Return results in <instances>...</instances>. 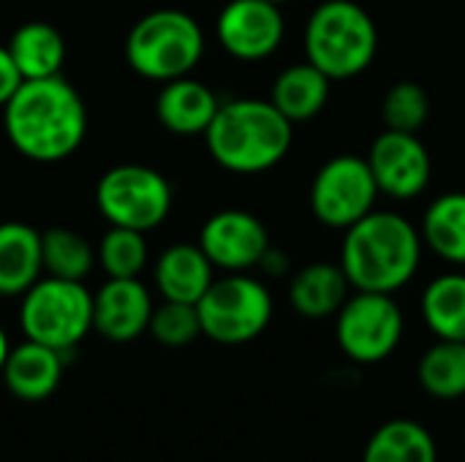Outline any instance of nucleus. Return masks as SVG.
Instances as JSON below:
<instances>
[{"instance_id": "nucleus-7", "label": "nucleus", "mask_w": 465, "mask_h": 462, "mask_svg": "<svg viewBox=\"0 0 465 462\" xmlns=\"http://www.w3.org/2000/svg\"><path fill=\"white\" fill-rule=\"evenodd\" d=\"M202 335L218 346H245L272 321L275 302L264 280L251 272H223L196 302Z\"/></svg>"}, {"instance_id": "nucleus-17", "label": "nucleus", "mask_w": 465, "mask_h": 462, "mask_svg": "<svg viewBox=\"0 0 465 462\" xmlns=\"http://www.w3.org/2000/svg\"><path fill=\"white\" fill-rule=\"evenodd\" d=\"M153 280L161 300L196 305L215 280V267L199 242H174L158 253L153 264Z\"/></svg>"}, {"instance_id": "nucleus-27", "label": "nucleus", "mask_w": 465, "mask_h": 462, "mask_svg": "<svg viewBox=\"0 0 465 462\" xmlns=\"http://www.w3.org/2000/svg\"><path fill=\"white\" fill-rule=\"evenodd\" d=\"M95 261L106 278H139L150 261L147 234L109 226L95 245Z\"/></svg>"}, {"instance_id": "nucleus-25", "label": "nucleus", "mask_w": 465, "mask_h": 462, "mask_svg": "<svg viewBox=\"0 0 465 462\" xmlns=\"http://www.w3.org/2000/svg\"><path fill=\"white\" fill-rule=\"evenodd\" d=\"M417 384L433 400L465 398V340H436L417 362Z\"/></svg>"}, {"instance_id": "nucleus-22", "label": "nucleus", "mask_w": 465, "mask_h": 462, "mask_svg": "<svg viewBox=\"0 0 465 462\" xmlns=\"http://www.w3.org/2000/svg\"><path fill=\"white\" fill-rule=\"evenodd\" d=\"M420 234L441 261L465 267V191L436 196L422 215Z\"/></svg>"}, {"instance_id": "nucleus-23", "label": "nucleus", "mask_w": 465, "mask_h": 462, "mask_svg": "<svg viewBox=\"0 0 465 462\" xmlns=\"http://www.w3.org/2000/svg\"><path fill=\"white\" fill-rule=\"evenodd\" d=\"M362 462H439V447L422 422L390 419L368 438Z\"/></svg>"}, {"instance_id": "nucleus-26", "label": "nucleus", "mask_w": 465, "mask_h": 462, "mask_svg": "<svg viewBox=\"0 0 465 462\" xmlns=\"http://www.w3.org/2000/svg\"><path fill=\"white\" fill-rule=\"evenodd\" d=\"M41 256H44V275L63 278V280H87V275L98 267L95 245L65 226H52L41 231Z\"/></svg>"}, {"instance_id": "nucleus-6", "label": "nucleus", "mask_w": 465, "mask_h": 462, "mask_svg": "<svg viewBox=\"0 0 465 462\" xmlns=\"http://www.w3.org/2000/svg\"><path fill=\"white\" fill-rule=\"evenodd\" d=\"M19 300V329L27 340L71 354L93 332V291L82 280L41 275Z\"/></svg>"}, {"instance_id": "nucleus-28", "label": "nucleus", "mask_w": 465, "mask_h": 462, "mask_svg": "<svg viewBox=\"0 0 465 462\" xmlns=\"http://www.w3.org/2000/svg\"><path fill=\"white\" fill-rule=\"evenodd\" d=\"M381 120L390 131L420 133L430 120V95L420 82H395L381 98Z\"/></svg>"}, {"instance_id": "nucleus-24", "label": "nucleus", "mask_w": 465, "mask_h": 462, "mask_svg": "<svg viewBox=\"0 0 465 462\" xmlns=\"http://www.w3.org/2000/svg\"><path fill=\"white\" fill-rule=\"evenodd\" d=\"M420 313L436 340H465V272L436 275L422 291Z\"/></svg>"}, {"instance_id": "nucleus-16", "label": "nucleus", "mask_w": 465, "mask_h": 462, "mask_svg": "<svg viewBox=\"0 0 465 462\" xmlns=\"http://www.w3.org/2000/svg\"><path fill=\"white\" fill-rule=\"evenodd\" d=\"M63 370H65V354L25 338L19 346H11L0 378L16 400L38 403L57 392L63 381Z\"/></svg>"}, {"instance_id": "nucleus-15", "label": "nucleus", "mask_w": 465, "mask_h": 462, "mask_svg": "<svg viewBox=\"0 0 465 462\" xmlns=\"http://www.w3.org/2000/svg\"><path fill=\"white\" fill-rule=\"evenodd\" d=\"M218 106L221 98L215 90L188 74L161 84L155 98V117L174 136H204Z\"/></svg>"}, {"instance_id": "nucleus-9", "label": "nucleus", "mask_w": 465, "mask_h": 462, "mask_svg": "<svg viewBox=\"0 0 465 462\" xmlns=\"http://www.w3.org/2000/svg\"><path fill=\"white\" fill-rule=\"evenodd\" d=\"M406 332V316L395 294L354 291L335 313V340L354 365H379L390 359Z\"/></svg>"}, {"instance_id": "nucleus-3", "label": "nucleus", "mask_w": 465, "mask_h": 462, "mask_svg": "<svg viewBox=\"0 0 465 462\" xmlns=\"http://www.w3.org/2000/svg\"><path fill=\"white\" fill-rule=\"evenodd\" d=\"M294 125L272 106L270 98L221 101L204 144L210 158L232 174H264L292 150Z\"/></svg>"}, {"instance_id": "nucleus-29", "label": "nucleus", "mask_w": 465, "mask_h": 462, "mask_svg": "<svg viewBox=\"0 0 465 462\" xmlns=\"http://www.w3.org/2000/svg\"><path fill=\"white\" fill-rule=\"evenodd\" d=\"M147 332L163 349H185V346H191L196 338H202V324H199L196 305L163 300L161 305L153 308Z\"/></svg>"}, {"instance_id": "nucleus-14", "label": "nucleus", "mask_w": 465, "mask_h": 462, "mask_svg": "<svg viewBox=\"0 0 465 462\" xmlns=\"http://www.w3.org/2000/svg\"><path fill=\"white\" fill-rule=\"evenodd\" d=\"M153 308V294L139 278H106L93 294V332L109 343H131L147 332Z\"/></svg>"}, {"instance_id": "nucleus-4", "label": "nucleus", "mask_w": 465, "mask_h": 462, "mask_svg": "<svg viewBox=\"0 0 465 462\" xmlns=\"http://www.w3.org/2000/svg\"><path fill=\"white\" fill-rule=\"evenodd\" d=\"M305 60L332 82L365 74L379 54V27L357 0H322L302 30Z\"/></svg>"}, {"instance_id": "nucleus-18", "label": "nucleus", "mask_w": 465, "mask_h": 462, "mask_svg": "<svg viewBox=\"0 0 465 462\" xmlns=\"http://www.w3.org/2000/svg\"><path fill=\"white\" fill-rule=\"evenodd\" d=\"M351 294V283L341 264L332 261H313L297 270L289 280V305L297 316L322 321L335 319L343 302Z\"/></svg>"}, {"instance_id": "nucleus-21", "label": "nucleus", "mask_w": 465, "mask_h": 462, "mask_svg": "<svg viewBox=\"0 0 465 462\" xmlns=\"http://www.w3.org/2000/svg\"><path fill=\"white\" fill-rule=\"evenodd\" d=\"M16 71L22 74V79H49V76H60L65 57H68V46L63 33L44 22V19H33L19 25L8 44H5Z\"/></svg>"}, {"instance_id": "nucleus-5", "label": "nucleus", "mask_w": 465, "mask_h": 462, "mask_svg": "<svg viewBox=\"0 0 465 462\" xmlns=\"http://www.w3.org/2000/svg\"><path fill=\"white\" fill-rule=\"evenodd\" d=\"M207 49L196 16L183 8H155L136 19L125 35V63L147 82H172L193 74Z\"/></svg>"}, {"instance_id": "nucleus-2", "label": "nucleus", "mask_w": 465, "mask_h": 462, "mask_svg": "<svg viewBox=\"0 0 465 462\" xmlns=\"http://www.w3.org/2000/svg\"><path fill=\"white\" fill-rule=\"evenodd\" d=\"M422 234L406 215L395 210H371L343 231L341 270L351 291L398 294L420 272Z\"/></svg>"}, {"instance_id": "nucleus-31", "label": "nucleus", "mask_w": 465, "mask_h": 462, "mask_svg": "<svg viewBox=\"0 0 465 462\" xmlns=\"http://www.w3.org/2000/svg\"><path fill=\"white\" fill-rule=\"evenodd\" d=\"M259 270L267 275V278H283V275H289V270H292V261H289V256L281 251V248H267V253L262 256V261H259Z\"/></svg>"}, {"instance_id": "nucleus-13", "label": "nucleus", "mask_w": 465, "mask_h": 462, "mask_svg": "<svg viewBox=\"0 0 465 462\" xmlns=\"http://www.w3.org/2000/svg\"><path fill=\"white\" fill-rule=\"evenodd\" d=\"M270 245L264 221L248 210L213 212L199 231V248L218 272L256 270Z\"/></svg>"}, {"instance_id": "nucleus-30", "label": "nucleus", "mask_w": 465, "mask_h": 462, "mask_svg": "<svg viewBox=\"0 0 465 462\" xmlns=\"http://www.w3.org/2000/svg\"><path fill=\"white\" fill-rule=\"evenodd\" d=\"M22 82H25V79H22V74L16 71V65H14V60H11L8 49L0 46V109L8 103V98L16 93V87H19Z\"/></svg>"}, {"instance_id": "nucleus-12", "label": "nucleus", "mask_w": 465, "mask_h": 462, "mask_svg": "<svg viewBox=\"0 0 465 462\" xmlns=\"http://www.w3.org/2000/svg\"><path fill=\"white\" fill-rule=\"evenodd\" d=\"M365 161L379 185V193L395 202H411L422 196L433 177V158L420 133L384 128V133L371 142Z\"/></svg>"}, {"instance_id": "nucleus-19", "label": "nucleus", "mask_w": 465, "mask_h": 462, "mask_svg": "<svg viewBox=\"0 0 465 462\" xmlns=\"http://www.w3.org/2000/svg\"><path fill=\"white\" fill-rule=\"evenodd\" d=\"M41 275V231L22 221L0 223V297H22Z\"/></svg>"}, {"instance_id": "nucleus-32", "label": "nucleus", "mask_w": 465, "mask_h": 462, "mask_svg": "<svg viewBox=\"0 0 465 462\" xmlns=\"http://www.w3.org/2000/svg\"><path fill=\"white\" fill-rule=\"evenodd\" d=\"M8 351H11V340H8L5 329L0 327V373H3V365H5V359H8Z\"/></svg>"}, {"instance_id": "nucleus-1", "label": "nucleus", "mask_w": 465, "mask_h": 462, "mask_svg": "<svg viewBox=\"0 0 465 462\" xmlns=\"http://www.w3.org/2000/svg\"><path fill=\"white\" fill-rule=\"evenodd\" d=\"M87 125V103L63 74L25 79L3 106L11 147L33 163L68 161L84 144Z\"/></svg>"}, {"instance_id": "nucleus-33", "label": "nucleus", "mask_w": 465, "mask_h": 462, "mask_svg": "<svg viewBox=\"0 0 465 462\" xmlns=\"http://www.w3.org/2000/svg\"><path fill=\"white\" fill-rule=\"evenodd\" d=\"M270 3H278V5H281V3H286V0H270Z\"/></svg>"}, {"instance_id": "nucleus-8", "label": "nucleus", "mask_w": 465, "mask_h": 462, "mask_svg": "<svg viewBox=\"0 0 465 462\" xmlns=\"http://www.w3.org/2000/svg\"><path fill=\"white\" fill-rule=\"evenodd\" d=\"M95 207L109 226L155 231L174 207L169 177L144 163H117L95 182Z\"/></svg>"}, {"instance_id": "nucleus-10", "label": "nucleus", "mask_w": 465, "mask_h": 462, "mask_svg": "<svg viewBox=\"0 0 465 462\" xmlns=\"http://www.w3.org/2000/svg\"><path fill=\"white\" fill-rule=\"evenodd\" d=\"M379 185L365 158L343 152L322 163L311 182V212L313 218L335 231H346L371 210H376Z\"/></svg>"}, {"instance_id": "nucleus-34", "label": "nucleus", "mask_w": 465, "mask_h": 462, "mask_svg": "<svg viewBox=\"0 0 465 462\" xmlns=\"http://www.w3.org/2000/svg\"><path fill=\"white\" fill-rule=\"evenodd\" d=\"M463 462H465V457H463Z\"/></svg>"}, {"instance_id": "nucleus-11", "label": "nucleus", "mask_w": 465, "mask_h": 462, "mask_svg": "<svg viewBox=\"0 0 465 462\" xmlns=\"http://www.w3.org/2000/svg\"><path fill=\"white\" fill-rule=\"evenodd\" d=\"M221 49L240 63L272 57L286 38V16L270 0H226L215 16Z\"/></svg>"}, {"instance_id": "nucleus-20", "label": "nucleus", "mask_w": 465, "mask_h": 462, "mask_svg": "<svg viewBox=\"0 0 465 462\" xmlns=\"http://www.w3.org/2000/svg\"><path fill=\"white\" fill-rule=\"evenodd\" d=\"M330 84H332V79L324 76L308 60L292 63L275 76V82L270 87V101L292 125L308 123L324 112V106L330 101Z\"/></svg>"}]
</instances>
